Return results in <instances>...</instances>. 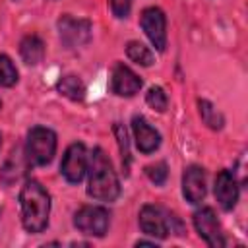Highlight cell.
<instances>
[{"label":"cell","mask_w":248,"mask_h":248,"mask_svg":"<svg viewBox=\"0 0 248 248\" xmlns=\"http://www.w3.org/2000/svg\"><path fill=\"white\" fill-rule=\"evenodd\" d=\"M56 89H58V93H62L64 97H68V99H72V101H81V99L85 97V85H83V81H81L79 78H76V76H64V78L58 81Z\"/></svg>","instance_id":"obj_15"},{"label":"cell","mask_w":248,"mask_h":248,"mask_svg":"<svg viewBox=\"0 0 248 248\" xmlns=\"http://www.w3.org/2000/svg\"><path fill=\"white\" fill-rule=\"evenodd\" d=\"M215 198L225 211H231L238 202V182L227 169L215 176Z\"/></svg>","instance_id":"obj_11"},{"label":"cell","mask_w":248,"mask_h":248,"mask_svg":"<svg viewBox=\"0 0 248 248\" xmlns=\"http://www.w3.org/2000/svg\"><path fill=\"white\" fill-rule=\"evenodd\" d=\"M56 153V134L50 128L35 126L27 134L25 157L29 165H48Z\"/></svg>","instance_id":"obj_3"},{"label":"cell","mask_w":248,"mask_h":248,"mask_svg":"<svg viewBox=\"0 0 248 248\" xmlns=\"http://www.w3.org/2000/svg\"><path fill=\"white\" fill-rule=\"evenodd\" d=\"M141 85L143 81L140 79V76L132 72L128 66H124L122 62H118L112 68L110 87H112V93H116L118 97H132L141 89Z\"/></svg>","instance_id":"obj_10"},{"label":"cell","mask_w":248,"mask_h":248,"mask_svg":"<svg viewBox=\"0 0 248 248\" xmlns=\"http://www.w3.org/2000/svg\"><path fill=\"white\" fill-rule=\"evenodd\" d=\"M194 227L198 234L213 248H223L225 246V236L221 231V225L217 221V215L211 207H202L194 213Z\"/></svg>","instance_id":"obj_9"},{"label":"cell","mask_w":248,"mask_h":248,"mask_svg":"<svg viewBox=\"0 0 248 248\" xmlns=\"http://www.w3.org/2000/svg\"><path fill=\"white\" fill-rule=\"evenodd\" d=\"M112 130H114V136H116V140H118V147H120L124 170H128V167H130V147H128V134H126V128H124L120 122H116Z\"/></svg>","instance_id":"obj_21"},{"label":"cell","mask_w":248,"mask_h":248,"mask_svg":"<svg viewBox=\"0 0 248 248\" xmlns=\"http://www.w3.org/2000/svg\"><path fill=\"white\" fill-rule=\"evenodd\" d=\"M145 101L151 108H155L157 112H163L167 110V105H169V99H167V93L163 91V87H149V91L145 93Z\"/></svg>","instance_id":"obj_20"},{"label":"cell","mask_w":248,"mask_h":248,"mask_svg":"<svg viewBox=\"0 0 248 248\" xmlns=\"http://www.w3.org/2000/svg\"><path fill=\"white\" fill-rule=\"evenodd\" d=\"M0 140H2V136H0Z\"/></svg>","instance_id":"obj_24"},{"label":"cell","mask_w":248,"mask_h":248,"mask_svg":"<svg viewBox=\"0 0 248 248\" xmlns=\"http://www.w3.org/2000/svg\"><path fill=\"white\" fill-rule=\"evenodd\" d=\"M198 107H200V116H202V120H203L205 126H209L211 130H221V128H223L225 118H223V114H221L209 101L200 99V101H198Z\"/></svg>","instance_id":"obj_16"},{"label":"cell","mask_w":248,"mask_h":248,"mask_svg":"<svg viewBox=\"0 0 248 248\" xmlns=\"http://www.w3.org/2000/svg\"><path fill=\"white\" fill-rule=\"evenodd\" d=\"M145 174L149 176V180L157 186L165 184L167 176H169V170H167V165L161 161V163H155V165H147L145 167Z\"/></svg>","instance_id":"obj_22"},{"label":"cell","mask_w":248,"mask_h":248,"mask_svg":"<svg viewBox=\"0 0 248 248\" xmlns=\"http://www.w3.org/2000/svg\"><path fill=\"white\" fill-rule=\"evenodd\" d=\"M17 81V70L10 56L0 54V85L2 87H12Z\"/></svg>","instance_id":"obj_19"},{"label":"cell","mask_w":248,"mask_h":248,"mask_svg":"<svg viewBox=\"0 0 248 248\" xmlns=\"http://www.w3.org/2000/svg\"><path fill=\"white\" fill-rule=\"evenodd\" d=\"M126 54H128L130 60H134V62L140 64V66H151V64L155 62L153 52H151L143 43H140V41H130V43L126 45Z\"/></svg>","instance_id":"obj_17"},{"label":"cell","mask_w":248,"mask_h":248,"mask_svg":"<svg viewBox=\"0 0 248 248\" xmlns=\"http://www.w3.org/2000/svg\"><path fill=\"white\" fill-rule=\"evenodd\" d=\"M58 35L66 48L83 46L91 39V23L87 19H76L66 14L58 19Z\"/></svg>","instance_id":"obj_6"},{"label":"cell","mask_w":248,"mask_h":248,"mask_svg":"<svg viewBox=\"0 0 248 248\" xmlns=\"http://www.w3.org/2000/svg\"><path fill=\"white\" fill-rule=\"evenodd\" d=\"M182 194L190 203H200L205 198V170L202 167H188L182 176Z\"/></svg>","instance_id":"obj_12"},{"label":"cell","mask_w":248,"mask_h":248,"mask_svg":"<svg viewBox=\"0 0 248 248\" xmlns=\"http://www.w3.org/2000/svg\"><path fill=\"white\" fill-rule=\"evenodd\" d=\"M132 130H134L136 145L141 153H153L159 147L161 136L143 116H134L132 118Z\"/></svg>","instance_id":"obj_13"},{"label":"cell","mask_w":248,"mask_h":248,"mask_svg":"<svg viewBox=\"0 0 248 248\" xmlns=\"http://www.w3.org/2000/svg\"><path fill=\"white\" fill-rule=\"evenodd\" d=\"M60 172L72 184L81 182V178L87 172V151H85L83 143L76 141L66 149L62 163H60Z\"/></svg>","instance_id":"obj_8"},{"label":"cell","mask_w":248,"mask_h":248,"mask_svg":"<svg viewBox=\"0 0 248 248\" xmlns=\"http://www.w3.org/2000/svg\"><path fill=\"white\" fill-rule=\"evenodd\" d=\"M140 227L145 234L155 236V238H167L169 232H176L182 234V223L167 213L161 207L155 205H143L140 211Z\"/></svg>","instance_id":"obj_4"},{"label":"cell","mask_w":248,"mask_h":248,"mask_svg":"<svg viewBox=\"0 0 248 248\" xmlns=\"http://www.w3.org/2000/svg\"><path fill=\"white\" fill-rule=\"evenodd\" d=\"M21 203V223L27 232H43L48 225L50 196L37 180H27L19 192Z\"/></svg>","instance_id":"obj_1"},{"label":"cell","mask_w":248,"mask_h":248,"mask_svg":"<svg viewBox=\"0 0 248 248\" xmlns=\"http://www.w3.org/2000/svg\"><path fill=\"white\" fill-rule=\"evenodd\" d=\"M130 8H132V0H110V10L120 19L130 14Z\"/></svg>","instance_id":"obj_23"},{"label":"cell","mask_w":248,"mask_h":248,"mask_svg":"<svg viewBox=\"0 0 248 248\" xmlns=\"http://www.w3.org/2000/svg\"><path fill=\"white\" fill-rule=\"evenodd\" d=\"M87 170H89L87 194L99 202H114L120 194V182L108 157L101 147L93 149L87 161Z\"/></svg>","instance_id":"obj_2"},{"label":"cell","mask_w":248,"mask_h":248,"mask_svg":"<svg viewBox=\"0 0 248 248\" xmlns=\"http://www.w3.org/2000/svg\"><path fill=\"white\" fill-rule=\"evenodd\" d=\"M140 25L145 31L151 45L157 50H165V46H167V17H165L163 10H159L155 6L145 8L140 16Z\"/></svg>","instance_id":"obj_7"},{"label":"cell","mask_w":248,"mask_h":248,"mask_svg":"<svg viewBox=\"0 0 248 248\" xmlns=\"http://www.w3.org/2000/svg\"><path fill=\"white\" fill-rule=\"evenodd\" d=\"M74 225L83 234L105 236V232L108 229V211L101 205H83L76 211Z\"/></svg>","instance_id":"obj_5"},{"label":"cell","mask_w":248,"mask_h":248,"mask_svg":"<svg viewBox=\"0 0 248 248\" xmlns=\"http://www.w3.org/2000/svg\"><path fill=\"white\" fill-rule=\"evenodd\" d=\"M19 54H21L25 64L37 66L45 56V43L37 35H27L19 43Z\"/></svg>","instance_id":"obj_14"},{"label":"cell","mask_w":248,"mask_h":248,"mask_svg":"<svg viewBox=\"0 0 248 248\" xmlns=\"http://www.w3.org/2000/svg\"><path fill=\"white\" fill-rule=\"evenodd\" d=\"M23 161H21V157L17 155V153H12V157L6 161V165L2 167V170H0V178H2V182L4 184H12V182H16L19 176H21V169H23V165H21Z\"/></svg>","instance_id":"obj_18"}]
</instances>
